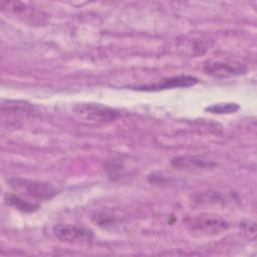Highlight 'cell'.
<instances>
[{
  "instance_id": "cell-1",
  "label": "cell",
  "mask_w": 257,
  "mask_h": 257,
  "mask_svg": "<svg viewBox=\"0 0 257 257\" xmlns=\"http://www.w3.org/2000/svg\"><path fill=\"white\" fill-rule=\"evenodd\" d=\"M7 183L16 194L37 201L50 200L59 193V190L56 187L46 182L14 177L10 178Z\"/></svg>"
},
{
  "instance_id": "cell-2",
  "label": "cell",
  "mask_w": 257,
  "mask_h": 257,
  "mask_svg": "<svg viewBox=\"0 0 257 257\" xmlns=\"http://www.w3.org/2000/svg\"><path fill=\"white\" fill-rule=\"evenodd\" d=\"M73 112L81 119L99 123L113 121L121 114L118 109L95 102L78 103L73 106Z\"/></svg>"
},
{
  "instance_id": "cell-3",
  "label": "cell",
  "mask_w": 257,
  "mask_h": 257,
  "mask_svg": "<svg viewBox=\"0 0 257 257\" xmlns=\"http://www.w3.org/2000/svg\"><path fill=\"white\" fill-rule=\"evenodd\" d=\"M187 230L193 236H212L220 234L230 227V224L223 218L210 216V215H200L189 219L186 223Z\"/></svg>"
},
{
  "instance_id": "cell-4",
  "label": "cell",
  "mask_w": 257,
  "mask_h": 257,
  "mask_svg": "<svg viewBox=\"0 0 257 257\" xmlns=\"http://www.w3.org/2000/svg\"><path fill=\"white\" fill-rule=\"evenodd\" d=\"M199 82V79L193 75L187 74H180L174 75L170 77H165L160 79L154 83L142 84V85H130L131 89L138 90V91H160L166 89H173V88H182V87H190Z\"/></svg>"
},
{
  "instance_id": "cell-5",
  "label": "cell",
  "mask_w": 257,
  "mask_h": 257,
  "mask_svg": "<svg viewBox=\"0 0 257 257\" xmlns=\"http://www.w3.org/2000/svg\"><path fill=\"white\" fill-rule=\"evenodd\" d=\"M171 166L181 172L204 173L214 170L217 167V163L203 157L185 155L174 157L171 160Z\"/></svg>"
},
{
  "instance_id": "cell-6",
  "label": "cell",
  "mask_w": 257,
  "mask_h": 257,
  "mask_svg": "<svg viewBox=\"0 0 257 257\" xmlns=\"http://www.w3.org/2000/svg\"><path fill=\"white\" fill-rule=\"evenodd\" d=\"M52 232L57 239L68 243H87L94 237L89 228L72 224H57L52 228Z\"/></svg>"
},
{
  "instance_id": "cell-7",
  "label": "cell",
  "mask_w": 257,
  "mask_h": 257,
  "mask_svg": "<svg viewBox=\"0 0 257 257\" xmlns=\"http://www.w3.org/2000/svg\"><path fill=\"white\" fill-rule=\"evenodd\" d=\"M246 67L239 63H230L224 61L208 62L204 65L203 71L215 78H227L232 76H240L246 73Z\"/></svg>"
},
{
  "instance_id": "cell-8",
  "label": "cell",
  "mask_w": 257,
  "mask_h": 257,
  "mask_svg": "<svg viewBox=\"0 0 257 257\" xmlns=\"http://www.w3.org/2000/svg\"><path fill=\"white\" fill-rule=\"evenodd\" d=\"M4 202L6 205L13 207L14 209L22 213H34L40 209V204L34 201L24 199L21 195L14 193H6L4 195Z\"/></svg>"
},
{
  "instance_id": "cell-9",
  "label": "cell",
  "mask_w": 257,
  "mask_h": 257,
  "mask_svg": "<svg viewBox=\"0 0 257 257\" xmlns=\"http://www.w3.org/2000/svg\"><path fill=\"white\" fill-rule=\"evenodd\" d=\"M240 108L238 103L235 102H226V103H215L208 105L205 110L211 113H218V114H229L234 113Z\"/></svg>"
}]
</instances>
